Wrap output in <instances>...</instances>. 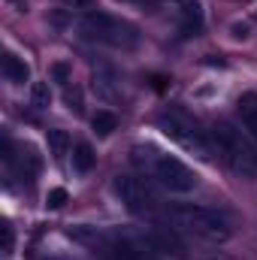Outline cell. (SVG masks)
Wrapping results in <instances>:
<instances>
[{"label":"cell","instance_id":"1","mask_svg":"<svg viewBox=\"0 0 257 260\" xmlns=\"http://www.w3.org/2000/svg\"><path fill=\"white\" fill-rule=\"evenodd\" d=\"M212 139L221 151V157L230 164L233 173L239 176H257V145L245 130L233 127L230 121H221L212 130Z\"/></svg>","mask_w":257,"mask_h":260},{"label":"cell","instance_id":"2","mask_svg":"<svg viewBox=\"0 0 257 260\" xmlns=\"http://www.w3.org/2000/svg\"><path fill=\"white\" fill-rule=\"evenodd\" d=\"M79 27L88 40H97V43L112 46V49H133L139 43V30L130 21L115 18L109 12H88Z\"/></svg>","mask_w":257,"mask_h":260},{"label":"cell","instance_id":"3","mask_svg":"<svg viewBox=\"0 0 257 260\" xmlns=\"http://www.w3.org/2000/svg\"><path fill=\"white\" fill-rule=\"evenodd\" d=\"M173 218H176L185 230H191V233L209 239V242H224V239L230 236L227 218L218 215V212L209 209V206H194V203L176 206V209H173Z\"/></svg>","mask_w":257,"mask_h":260},{"label":"cell","instance_id":"4","mask_svg":"<svg viewBox=\"0 0 257 260\" xmlns=\"http://www.w3.org/2000/svg\"><path fill=\"white\" fill-rule=\"evenodd\" d=\"M157 127L164 130L173 142H179L182 148L197 151L200 157H212V154H209V145L203 142V136L194 130V124L185 115H179V112H164V115H157Z\"/></svg>","mask_w":257,"mask_h":260},{"label":"cell","instance_id":"5","mask_svg":"<svg viewBox=\"0 0 257 260\" xmlns=\"http://www.w3.org/2000/svg\"><path fill=\"white\" fill-rule=\"evenodd\" d=\"M154 179L173 194H188V191L197 188V173L188 170L179 157H170V154L154 160Z\"/></svg>","mask_w":257,"mask_h":260},{"label":"cell","instance_id":"6","mask_svg":"<svg viewBox=\"0 0 257 260\" xmlns=\"http://www.w3.org/2000/svg\"><path fill=\"white\" fill-rule=\"evenodd\" d=\"M112 188H115L118 200L124 203V209H127V212H133V215H145V212H151V209H154V197H151V191H148L139 179L118 176Z\"/></svg>","mask_w":257,"mask_h":260},{"label":"cell","instance_id":"7","mask_svg":"<svg viewBox=\"0 0 257 260\" xmlns=\"http://www.w3.org/2000/svg\"><path fill=\"white\" fill-rule=\"evenodd\" d=\"M239 118H242V130L257 145V94H242L239 97Z\"/></svg>","mask_w":257,"mask_h":260},{"label":"cell","instance_id":"8","mask_svg":"<svg viewBox=\"0 0 257 260\" xmlns=\"http://www.w3.org/2000/svg\"><path fill=\"white\" fill-rule=\"evenodd\" d=\"M3 76H6V82H12V85H24L27 79H30V67L24 64L18 55H12V52H6L3 55Z\"/></svg>","mask_w":257,"mask_h":260},{"label":"cell","instance_id":"9","mask_svg":"<svg viewBox=\"0 0 257 260\" xmlns=\"http://www.w3.org/2000/svg\"><path fill=\"white\" fill-rule=\"evenodd\" d=\"M94 164H97L94 148H91L88 142H79V145L73 148V167H76V173H91Z\"/></svg>","mask_w":257,"mask_h":260},{"label":"cell","instance_id":"10","mask_svg":"<svg viewBox=\"0 0 257 260\" xmlns=\"http://www.w3.org/2000/svg\"><path fill=\"white\" fill-rule=\"evenodd\" d=\"M46 142H49V151L55 154V160H64V154L70 151V136H67V130L52 127L46 133Z\"/></svg>","mask_w":257,"mask_h":260},{"label":"cell","instance_id":"11","mask_svg":"<svg viewBox=\"0 0 257 260\" xmlns=\"http://www.w3.org/2000/svg\"><path fill=\"white\" fill-rule=\"evenodd\" d=\"M91 127L97 136H109L112 130H118V118L112 115V112H106V109H100L94 118H91Z\"/></svg>","mask_w":257,"mask_h":260},{"label":"cell","instance_id":"12","mask_svg":"<svg viewBox=\"0 0 257 260\" xmlns=\"http://www.w3.org/2000/svg\"><path fill=\"white\" fill-rule=\"evenodd\" d=\"M70 236L73 239H79V242H88V245H106V236L100 233V230H94V227H73L70 230Z\"/></svg>","mask_w":257,"mask_h":260},{"label":"cell","instance_id":"13","mask_svg":"<svg viewBox=\"0 0 257 260\" xmlns=\"http://www.w3.org/2000/svg\"><path fill=\"white\" fill-rule=\"evenodd\" d=\"M30 103H34L37 109H49V106H52V91H49L46 82H34V85H30Z\"/></svg>","mask_w":257,"mask_h":260},{"label":"cell","instance_id":"14","mask_svg":"<svg viewBox=\"0 0 257 260\" xmlns=\"http://www.w3.org/2000/svg\"><path fill=\"white\" fill-rule=\"evenodd\" d=\"M106 251H109V260H139L136 248L127 242H112V245H106Z\"/></svg>","mask_w":257,"mask_h":260},{"label":"cell","instance_id":"15","mask_svg":"<svg viewBox=\"0 0 257 260\" xmlns=\"http://www.w3.org/2000/svg\"><path fill=\"white\" fill-rule=\"evenodd\" d=\"M64 103H67V109L76 112V115H82V109H85L82 106V91L79 88H70V85L64 88Z\"/></svg>","mask_w":257,"mask_h":260},{"label":"cell","instance_id":"16","mask_svg":"<svg viewBox=\"0 0 257 260\" xmlns=\"http://www.w3.org/2000/svg\"><path fill=\"white\" fill-rule=\"evenodd\" d=\"M67 200H70V194H67L64 188H52V191L46 194V206H49V209H64Z\"/></svg>","mask_w":257,"mask_h":260},{"label":"cell","instance_id":"17","mask_svg":"<svg viewBox=\"0 0 257 260\" xmlns=\"http://www.w3.org/2000/svg\"><path fill=\"white\" fill-rule=\"evenodd\" d=\"M70 76H73V70H70V64H64V61H58V64H52V79L55 82H61V85H70Z\"/></svg>","mask_w":257,"mask_h":260},{"label":"cell","instance_id":"18","mask_svg":"<svg viewBox=\"0 0 257 260\" xmlns=\"http://www.w3.org/2000/svg\"><path fill=\"white\" fill-rule=\"evenodd\" d=\"M49 24H55V27H67V24H70L67 9H55V12H49Z\"/></svg>","mask_w":257,"mask_h":260},{"label":"cell","instance_id":"19","mask_svg":"<svg viewBox=\"0 0 257 260\" xmlns=\"http://www.w3.org/2000/svg\"><path fill=\"white\" fill-rule=\"evenodd\" d=\"M67 9H91L94 6V0H61Z\"/></svg>","mask_w":257,"mask_h":260},{"label":"cell","instance_id":"20","mask_svg":"<svg viewBox=\"0 0 257 260\" xmlns=\"http://www.w3.org/2000/svg\"><path fill=\"white\" fill-rule=\"evenodd\" d=\"M9 248H12V227L3 224V251H9Z\"/></svg>","mask_w":257,"mask_h":260},{"label":"cell","instance_id":"21","mask_svg":"<svg viewBox=\"0 0 257 260\" xmlns=\"http://www.w3.org/2000/svg\"><path fill=\"white\" fill-rule=\"evenodd\" d=\"M233 37L236 40H245L248 37V24H233Z\"/></svg>","mask_w":257,"mask_h":260},{"label":"cell","instance_id":"22","mask_svg":"<svg viewBox=\"0 0 257 260\" xmlns=\"http://www.w3.org/2000/svg\"><path fill=\"white\" fill-rule=\"evenodd\" d=\"M9 3H12L15 9H27V0H9Z\"/></svg>","mask_w":257,"mask_h":260}]
</instances>
